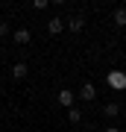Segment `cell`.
<instances>
[{"mask_svg": "<svg viewBox=\"0 0 126 132\" xmlns=\"http://www.w3.org/2000/svg\"><path fill=\"white\" fill-rule=\"evenodd\" d=\"M65 27L70 29V32H82V29H85V18H79V15H76V18H70Z\"/></svg>", "mask_w": 126, "mask_h": 132, "instance_id": "obj_4", "label": "cell"}, {"mask_svg": "<svg viewBox=\"0 0 126 132\" xmlns=\"http://www.w3.org/2000/svg\"><path fill=\"white\" fill-rule=\"evenodd\" d=\"M76 97H82V100H85V103H91V100H94V97H97V88H94V85H91V82H85V85H82V88H79V94H76Z\"/></svg>", "mask_w": 126, "mask_h": 132, "instance_id": "obj_3", "label": "cell"}, {"mask_svg": "<svg viewBox=\"0 0 126 132\" xmlns=\"http://www.w3.org/2000/svg\"><path fill=\"white\" fill-rule=\"evenodd\" d=\"M117 112H120L117 103H106V106H103V114H106V118H117Z\"/></svg>", "mask_w": 126, "mask_h": 132, "instance_id": "obj_9", "label": "cell"}, {"mask_svg": "<svg viewBox=\"0 0 126 132\" xmlns=\"http://www.w3.org/2000/svg\"><path fill=\"white\" fill-rule=\"evenodd\" d=\"M106 132H120V129H117V126H108V129H106Z\"/></svg>", "mask_w": 126, "mask_h": 132, "instance_id": "obj_12", "label": "cell"}, {"mask_svg": "<svg viewBox=\"0 0 126 132\" xmlns=\"http://www.w3.org/2000/svg\"><path fill=\"white\" fill-rule=\"evenodd\" d=\"M68 118H70V123H79V120H82V112L73 106V109H68Z\"/></svg>", "mask_w": 126, "mask_h": 132, "instance_id": "obj_10", "label": "cell"}, {"mask_svg": "<svg viewBox=\"0 0 126 132\" xmlns=\"http://www.w3.org/2000/svg\"><path fill=\"white\" fill-rule=\"evenodd\" d=\"M73 103H76V94L73 91H59V106H65V109H73Z\"/></svg>", "mask_w": 126, "mask_h": 132, "instance_id": "obj_2", "label": "cell"}, {"mask_svg": "<svg viewBox=\"0 0 126 132\" xmlns=\"http://www.w3.org/2000/svg\"><path fill=\"white\" fill-rule=\"evenodd\" d=\"M3 35H9V24H0V38Z\"/></svg>", "mask_w": 126, "mask_h": 132, "instance_id": "obj_11", "label": "cell"}, {"mask_svg": "<svg viewBox=\"0 0 126 132\" xmlns=\"http://www.w3.org/2000/svg\"><path fill=\"white\" fill-rule=\"evenodd\" d=\"M62 29H65V21H62V18H50V24H47V32H50V35H59Z\"/></svg>", "mask_w": 126, "mask_h": 132, "instance_id": "obj_5", "label": "cell"}, {"mask_svg": "<svg viewBox=\"0 0 126 132\" xmlns=\"http://www.w3.org/2000/svg\"><path fill=\"white\" fill-rule=\"evenodd\" d=\"M114 24L117 27H126V6H117V9H114Z\"/></svg>", "mask_w": 126, "mask_h": 132, "instance_id": "obj_7", "label": "cell"}, {"mask_svg": "<svg viewBox=\"0 0 126 132\" xmlns=\"http://www.w3.org/2000/svg\"><path fill=\"white\" fill-rule=\"evenodd\" d=\"M12 76H15V79H23V76H27V65H23V62H18V65L12 68Z\"/></svg>", "mask_w": 126, "mask_h": 132, "instance_id": "obj_8", "label": "cell"}, {"mask_svg": "<svg viewBox=\"0 0 126 132\" xmlns=\"http://www.w3.org/2000/svg\"><path fill=\"white\" fill-rule=\"evenodd\" d=\"M29 38H32L29 29H15V32H12V41L15 44H29Z\"/></svg>", "mask_w": 126, "mask_h": 132, "instance_id": "obj_6", "label": "cell"}, {"mask_svg": "<svg viewBox=\"0 0 126 132\" xmlns=\"http://www.w3.org/2000/svg\"><path fill=\"white\" fill-rule=\"evenodd\" d=\"M106 82H108V88H114V91H123V88H126V73H123V71H108Z\"/></svg>", "mask_w": 126, "mask_h": 132, "instance_id": "obj_1", "label": "cell"}]
</instances>
